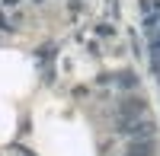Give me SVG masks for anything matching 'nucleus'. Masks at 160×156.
<instances>
[{"label": "nucleus", "instance_id": "f257e3e1", "mask_svg": "<svg viewBox=\"0 0 160 156\" xmlns=\"http://www.w3.org/2000/svg\"><path fill=\"white\" fill-rule=\"evenodd\" d=\"M118 131L131 134V137H148V134H154V124L151 121H138V118H118Z\"/></svg>", "mask_w": 160, "mask_h": 156}, {"label": "nucleus", "instance_id": "0eeeda50", "mask_svg": "<svg viewBox=\"0 0 160 156\" xmlns=\"http://www.w3.org/2000/svg\"><path fill=\"white\" fill-rule=\"evenodd\" d=\"M35 3H42V0H35Z\"/></svg>", "mask_w": 160, "mask_h": 156}, {"label": "nucleus", "instance_id": "f03ea898", "mask_svg": "<svg viewBox=\"0 0 160 156\" xmlns=\"http://www.w3.org/2000/svg\"><path fill=\"white\" fill-rule=\"evenodd\" d=\"M144 108H148V105H144L141 96H128V99L122 102V108H118V115H122V118H138Z\"/></svg>", "mask_w": 160, "mask_h": 156}, {"label": "nucleus", "instance_id": "20e7f679", "mask_svg": "<svg viewBox=\"0 0 160 156\" xmlns=\"http://www.w3.org/2000/svg\"><path fill=\"white\" fill-rule=\"evenodd\" d=\"M122 86H135V73H122V80H118Z\"/></svg>", "mask_w": 160, "mask_h": 156}, {"label": "nucleus", "instance_id": "7ed1b4c3", "mask_svg": "<svg viewBox=\"0 0 160 156\" xmlns=\"http://www.w3.org/2000/svg\"><path fill=\"white\" fill-rule=\"evenodd\" d=\"M128 156H154V144L151 140H135L128 147Z\"/></svg>", "mask_w": 160, "mask_h": 156}, {"label": "nucleus", "instance_id": "423d86ee", "mask_svg": "<svg viewBox=\"0 0 160 156\" xmlns=\"http://www.w3.org/2000/svg\"><path fill=\"white\" fill-rule=\"evenodd\" d=\"M157 45H160V35H157Z\"/></svg>", "mask_w": 160, "mask_h": 156}, {"label": "nucleus", "instance_id": "39448f33", "mask_svg": "<svg viewBox=\"0 0 160 156\" xmlns=\"http://www.w3.org/2000/svg\"><path fill=\"white\" fill-rule=\"evenodd\" d=\"M16 3H19V0H3V7H10V10L16 7Z\"/></svg>", "mask_w": 160, "mask_h": 156}]
</instances>
